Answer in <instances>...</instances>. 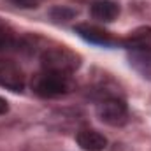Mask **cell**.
I'll return each mask as SVG.
<instances>
[{
	"label": "cell",
	"mask_w": 151,
	"mask_h": 151,
	"mask_svg": "<svg viewBox=\"0 0 151 151\" xmlns=\"http://www.w3.org/2000/svg\"><path fill=\"white\" fill-rule=\"evenodd\" d=\"M14 44H16L14 32L11 30V27L7 23H4L0 19V51L11 49V47H14Z\"/></svg>",
	"instance_id": "9c48e42d"
},
{
	"label": "cell",
	"mask_w": 151,
	"mask_h": 151,
	"mask_svg": "<svg viewBox=\"0 0 151 151\" xmlns=\"http://www.w3.org/2000/svg\"><path fill=\"white\" fill-rule=\"evenodd\" d=\"M97 114L104 123L116 127V125H123L127 121L128 111H127L125 102H121L118 99H106L97 106Z\"/></svg>",
	"instance_id": "277c9868"
},
{
	"label": "cell",
	"mask_w": 151,
	"mask_h": 151,
	"mask_svg": "<svg viewBox=\"0 0 151 151\" xmlns=\"http://www.w3.org/2000/svg\"><path fill=\"white\" fill-rule=\"evenodd\" d=\"M11 2L18 7H23V9H32V7L39 5V0H11Z\"/></svg>",
	"instance_id": "8fae6325"
},
{
	"label": "cell",
	"mask_w": 151,
	"mask_h": 151,
	"mask_svg": "<svg viewBox=\"0 0 151 151\" xmlns=\"http://www.w3.org/2000/svg\"><path fill=\"white\" fill-rule=\"evenodd\" d=\"M76 16L74 9H69V7H55L51 9V18L55 21H69Z\"/></svg>",
	"instance_id": "30bf717a"
},
{
	"label": "cell",
	"mask_w": 151,
	"mask_h": 151,
	"mask_svg": "<svg viewBox=\"0 0 151 151\" xmlns=\"http://www.w3.org/2000/svg\"><path fill=\"white\" fill-rule=\"evenodd\" d=\"M42 67L47 72H58V74H72L79 67V56L65 49V47H53L42 53Z\"/></svg>",
	"instance_id": "3957f363"
},
{
	"label": "cell",
	"mask_w": 151,
	"mask_h": 151,
	"mask_svg": "<svg viewBox=\"0 0 151 151\" xmlns=\"http://www.w3.org/2000/svg\"><path fill=\"white\" fill-rule=\"evenodd\" d=\"M0 86L12 91H21L25 86V76L21 69L11 60H0Z\"/></svg>",
	"instance_id": "5b68a950"
},
{
	"label": "cell",
	"mask_w": 151,
	"mask_h": 151,
	"mask_svg": "<svg viewBox=\"0 0 151 151\" xmlns=\"http://www.w3.org/2000/svg\"><path fill=\"white\" fill-rule=\"evenodd\" d=\"M77 144L84 151H104L107 139L95 130H81L77 134Z\"/></svg>",
	"instance_id": "52a82bcc"
},
{
	"label": "cell",
	"mask_w": 151,
	"mask_h": 151,
	"mask_svg": "<svg viewBox=\"0 0 151 151\" xmlns=\"http://www.w3.org/2000/svg\"><path fill=\"white\" fill-rule=\"evenodd\" d=\"M9 111V106H7V100L0 99V114H5Z\"/></svg>",
	"instance_id": "7c38bea8"
},
{
	"label": "cell",
	"mask_w": 151,
	"mask_h": 151,
	"mask_svg": "<svg viewBox=\"0 0 151 151\" xmlns=\"http://www.w3.org/2000/svg\"><path fill=\"white\" fill-rule=\"evenodd\" d=\"M119 14V7L113 0H99L91 5V16L100 21H113Z\"/></svg>",
	"instance_id": "ba28073f"
},
{
	"label": "cell",
	"mask_w": 151,
	"mask_h": 151,
	"mask_svg": "<svg viewBox=\"0 0 151 151\" xmlns=\"http://www.w3.org/2000/svg\"><path fill=\"white\" fill-rule=\"evenodd\" d=\"M76 32L88 42H93V44H100V46H111L114 40L109 35V32L95 27V25H88V23H81L76 27Z\"/></svg>",
	"instance_id": "8992f818"
},
{
	"label": "cell",
	"mask_w": 151,
	"mask_h": 151,
	"mask_svg": "<svg viewBox=\"0 0 151 151\" xmlns=\"http://www.w3.org/2000/svg\"><path fill=\"white\" fill-rule=\"evenodd\" d=\"M125 47H128L134 53L135 63H141L144 69L142 72L151 74V28L142 27L132 32L128 37L125 39Z\"/></svg>",
	"instance_id": "7a4b0ae2"
},
{
	"label": "cell",
	"mask_w": 151,
	"mask_h": 151,
	"mask_svg": "<svg viewBox=\"0 0 151 151\" xmlns=\"http://www.w3.org/2000/svg\"><path fill=\"white\" fill-rule=\"evenodd\" d=\"M34 91L40 97H60L69 93L74 88V83L69 74H58V72H40L32 81Z\"/></svg>",
	"instance_id": "6da1fadb"
}]
</instances>
